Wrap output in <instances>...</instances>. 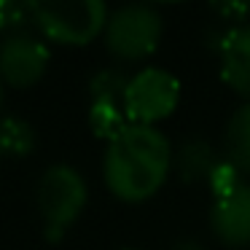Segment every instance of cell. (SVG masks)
Returning <instances> with one entry per match:
<instances>
[{"label": "cell", "instance_id": "1", "mask_svg": "<svg viewBox=\"0 0 250 250\" xmlns=\"http://www.w3.org/2000/svg\"><path fill=\"white\" fill-rule=\"evenodd\" d=\"M172 172V146L156 126L129 124L103 156V178L108 191L121 202L151 199Z\"/></svg>", "mask_w": 250, "mask_h": 250}, {"label": "cell", "instance_id": "2", "mask_svg": "<svg viewBox=\"0 0 250 250\" xmlns=\"http://www.w3.org/2000/svg\"><path fill=\"white\" fill-rule=\"evenodd\" d=\"M89 202V186L83 175L70 164H51L41 172L35 183V207H38L43 237L60 242L67 229L81 218Z\"/></svg>", "mask_w": 250, "mask_h": 250}, {"label": "cell", "instance_id": "3", "mask_svg": "<svg viewBox=\"0 0 250 250\" xmlns=\"http://www.w3.org/2000/svg\"><path fill=\"white\" fill-rule=\"evenodd\" d=\"M108 17L103 0H35V30L46 43L86 46L105 33Z\"/></svg>", "mask_w": 250, "mask_h": 250}, {"label": "cell", "instance_id": "4", "mask_svg": "<svg viewBox=\"0 0 250 250\" xmlns=\"http://www.w3.org/2000/svg\"><path fill=\"white\" fill-rule=\"evenodd\" d=\"M162 14L148 3H129L110 11L105 24V49L119 62H140L162 43Z\"/></svg>", "mask_w": 250, "mask_h": 250}, {"label": "cell", "instance_id": "5", "mask_svg": "<svg viewBox=\"0 0 250 250\" xmlns=\"http://www.w3.org/2000/svg\"><path fill=\"white\" fill-rule=\"evenodd\" d=\"M180 103V81L164 67H143L129 78L124 110L132 124L156 126L175 113Z\"/></svg>", "mask_w": 250, "mask_h": 250}, {"label": "cell", "instance_id": "6", "mask_svg": "<svg viewBox=\"0 0 250 250\" xmlns=\"http://www.w3.org/2000/svg\"><path fill=\"white\" fill-rule=\"evenodd\" d=\"M51 65V49L41 35L17 33L0 41V81L14 89H27L43 78Z\"/></svg>", "mask_w": 250, "mask_h": 250}, {"label": "cell", "instance_id": "7", "mask_svg": "<svg viewBox=\"0 0 250 250\" xmlns=\"http://www.w3.org/2000/svg\"><path fill=\"white\" fill-rule=\"evenodd\" d=\"M210 229L218 242L229 248L250 245V183H242L234 194L212 202Z\"/></svg>", "mask_w": 250, "mask_h": 250}, {"label": "cell", "instance_id": "8", "mask_svg": "<svg viewBox=\"0 0 250 250\" xmlns=\"http://www.w3.org/2000/svg\"><path fill=\"white\" fill-rule=\"evenodd\" d=\"M221 62V78L234 94L248 97L250 103V22L234 27L226 46L218 54Z\"/></svg>", "mask_w": 250, "mask_h": 250}, {"label": "cell", "instance_id": "9", "mask_svg": "<svg viewBox=\"0 0 250 250\" xmlns=\"http://www.w3.org/2000/svg\"><path fill=\"white\" fill-rule=\"evenodd\" d=\"M221 159L223 156L215 151L210 140L188 137L178 148H172V172L183 183H207Z\"/></svg>", "mask_w": 250, "mask_h": 250}, {"label": "cell", "instance_id": "10", "mask_svg": "<svg viewBox=\"0 0 250 250\" xmlns=\"http://www.w3.org/2000/svg\"><path fill=\"white\" fill-rule=\"evenodd\" d=\"M223 159L242 175H250V103L239 105L226 121L223 132Z\"/></svg>", "mask_w": 250, "mask_h": 250}, {"label": "cell", "instance_id": "11", "mask_svg": "<svg viewBox=\"0 0 250 250\" xmlns=\"http://www.w3.org/2000/svg\"><path fill=\"white\" fill-rule=\"evenodd\" d=\"M38 135L27 119L6 116L0 119V159H24L35 151Z\"/></svg>", "mask_w": 250, "mask_h": 250}, {"label": "cell", "instance_id": "12", "mask_svg": "<svg viewBox=\"0 0 250 250\" xmlns=\"http://www.w3.org/2000/svg\"><path fill=\"white\" fill-rule=\"evenodd\" d=\"M129 124L132 121L121 103H92L89 105V129L100 140L113 143Z\"/></svg>", "mask_w": 250, "mask_h": 250}, {"label": "cell", "instance_id": "13", "mask_svg": "<svg viewBox=\"0 0 250 250\" xmlns=\"http://www.w3.org/2000/svg\"><path fill=\"white\" fill-rule=\"evenodd\" d=\"M129 78L132 76H126L121 67H103V70L92 73V78H89V97H92V103H121L124 105Z\"/></svg>", "mask_w": 250, "mask_h": 250}, {"label": "cell", "instance_id": "14", "mask_svg": "<svg viewBox=\"0 0 250 250\" xmlns=\"http://www.w3.org/2000/svg\"><path fill=\"white\" fill-rule=\"evenodd\" d=\"M35 27V0H0V33L17 35Z\"/></svg>", "mask_w": 250, "mask_h": 250}, {"label": "cell", "instance_id": "15", "mask_svg": "<svg viewBox=\"0 0 250 250\" xmlns=\"http://www.w3.org/2000/svg\"><path fill=\"white\" fill-rule=\"evenodd\" d=\"M242 183H245L242 172H239L231 162H226V159H221V162H218V167L212 169L210 180H207V186H210V191H212V196H215V199L234 194V191H237Z\"/></svg>", "mask_w": 250, "mask_h": 250}, {"label": "cell", "instance_id": "16", "mask_svg": "<svg viewBox=\"0 0 250 250\" xmlns=\"http://www.w3.org/2000/svg\"><path fill=\"white\" fill-rule=\"evenodd\" d=\"M212 14L218 22H226L231 27H242L248 24L245 19L250 17V3H212Z\"/></svg>", "mask_w": 250, "mask_h": 250}, {"label": "cell", "instance_id": "17", "mask_svg": "<svg viewBox=\"0 0 250 250\" xmlns=\"http://www.w3.org/2000/svg\"><path fill=\"white\" fill-rule=\"evenodd\" d=\"M172 250H207V248L202 242H196V239H180Z\"/></svg>", "mask_w": 250, "mask_h": 250}, {"label": "cell", "instance_id": "18", "mask_svg": "<svg viewBox=\"0 0 250 250\" xmlns=\"http://www.w3.org/2000/svg\"><path fill=\"white\" fill-rule=\"evenodd\" d=\"M3 86H6V83L0 81V108H3V97H6V92H3Z\"/></svg>", "mask_w": 250, "mask_h": 250}]
</instances>
